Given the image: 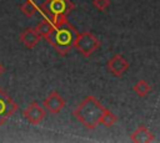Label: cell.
Instances as JSON below:
<instances>
[{
  "label": "cell",
  "instance_id": "obj_1",
  "mask_svg": "<svg viewBox=\"0 0 160 143\" xmlns=\"http://www.w3.org/2000/svg\"><path fill=\"white\" fill-rule=\"evenodd\" d=\"M78 34L79 32L76 31V29L66 19L58 24H52V27L50 29L45 39L55 48V51H58L59 55L65 56L74 47Z\"/></svg>",
  "mask_w": 160,
  "mask_h": 143
},
{
  "label": "cell",
  "instance_id": "obj_4",
  "mask_svg": "<svg viewBox=\"0 0 160 143\" xmlns=\"http://www.w3.org/2000/svg\"><path fill=\"white\" fill-rule=\"evenodd\" d=\"M74 47L85 57L91 56L99 47H100V41L99 39L89 31L78 34V37L75 40Z\"/></svg>",
  "mask_w": 160,
  "mask_h": 143
},
{
  "label": "cell",
  "instance_id": "obj_2",
  "mask_svg": "<svg viewBox=\"0 0 160 143\" xmlns=\"http://www.w3.org/2000/svg\"><path fill=\"white\" fill-rule=\"evenodd\" d=\"M108 108H105L94 96L85 97L74 109L72 116L88 129H94L101 123V118Z\"/></svg>",
  "mask_w": 160,
  "mask_h": 143
},
{
  "label": "cell",
  "instance_id": "obj_11",
  "mask_svg": "<svg viewBox=\"0 0 160 143\" xmlns=\"http://www.w3.org/2000/svg\"><path fill=\"white\" fill-rule=\"evenodd\" d=\"M132 90H134V92H135L138 96L145 97V96H148V95L151 92V86H150L149 82H146L145 80H140V81H138V82L134 85Z\"/></svg>",
  "mask_w": 160,
  "mask_h": 143
},
{
  "label": "cell",
  "instance_id": "obj_5",
  "mask_svg": "<svg viewBox=\"0 0 160 143\" xmlns=\"http://www.w3.org/2000/svg\"><path fill=\"white\" fill-rule=\"evenodd\" d=\"M18 103L4 91L0 88V127L5 124V122L16 112Z\"/></svg>",
  "mask_w": 160,
  "mask_h": 143
},
{
  "label": "cell",
  "instance_id": "obj_9",
  "mask_svg": "<svg viewBox=\"0 0 160 143\" xmlns=\"http://www.w3.org/2000/svg\"><path fill=\"white\" fill-rule=\"evenodd\" d=\"M20 42L26 47V48H34L39 40L41 39V36L38 34V31L35 29H26L25 31H22L20 34Z\"/></svg>",
  "mask_w": 160,
  "mask_h": 143
},
{
  "label": "cell",
  "instance_id": "obj_7",
  "mask_svg": "<svg viewBox=\"0 0 160 143\" xmlns=\"http://www.w3.org/2000/svg\"><path fill=\"white\" fill-rule=\"evenodd\" d=\"M45 114H46L45 108H44L41 104H39L38 102L30 103V104L24 109V112H22L24 118H25L29 123H31V124H39V123L45 118Z\"/></svg>",
  "mask_w": 160,
  "mask_h": 143
},
{
  "label": "cell",
  "instance_id": "obj_12",
  "mask_svg": "<svg viewBox=\"0 0 160 143\" xmlns=\"http://www.w3.org/2000/svg\"><path fill=\"white\" fill-rule=\"evenodd\" d=\"M20 10H21V12H22L25 16L31 17L32 15H35V14L38 12V5H36L32 0H25V1L21 4Z\"/></svg>",
  "mask_w": 160,
  "mask_h": 143
},
{
  "label": "cell",
  "instance_id": "obj_6",
  "mask_svg": "<svg viewBox=\"0 0 160 143\" xmlns=\"http://www.w3.org/2000/svg\"><path fill=\"white\" fill-rule=\"evenodd\" d=\"M106 68L109 70L110 73H112L114 76L116 77H121L128 70H129V62L128 60L120 55V53H116L106 63Z\"/></svg>",
  "mask_w": 160,
  "mask_h": 143
},
{
  "label": "cell",
  "instance_id": "obj_3",
  "mask_svg": "<svg viewBox=\"0 0 160 143\" xmlns=\"http://www.w3.org/2000/svg\"><path fill=\"white\" fill-rule=\"evenodd\" d=\"M72 9L74 4L70 0H46L38 6V12L51 24H58L66 20Z\"/></svg>",
  "mask_w": 160,
  "mask_h": 143
},
{
  "label": "cell",
  "instance_id": "obj_15",
  "mask_svg": "<svg viewBox=\"0 0 160 143\" xmlns=\"http://www.w3.org/2000/svg\"><path fill=\"white\" fill-rule=\"evenodd\" d=\"M92 5H94L98 10L104 11V10H106V9L109 7L110 0H92Z\"/></svg>",
  "mask_w": 160,
  "mask_h": 143
},
{
  "label": "cell",
  "instance_id": "obj_13",
  "mask_svg": "<svg viewBox=\"0 0 160 143\" xmlns=\"http://www.w3.org/2000/svg\"><path fill=\"white\" fill-rule=\"evenodd\" d=\"M51 27H52V24H51L49 20L42 19V20L38 24V26L35 27V30L38 31V34H39L41 37H45V36L49 34V31H50Z\"/></svg>",
  "mask_w": 160,
  "mask_h": 143
},
{
  "label": "cell",
  "instance_id": "obj_14",
  "mask_svg": "<svg viewBox=\"0 0 160 143\" xmlns=\"http://www.w3.org/2000/svg\"><path fill=\"white\" fill-rule=\"evenodd\" d=\"M116 121H118V117H116L111 111L106 109V112L104 113V116H102V118H101V123H100V124H102L104 127L109 128V127L114 126V124L116 123Z\"/></svg>",
  "mask_w": 160,
  "mask_h": 143
},
{
  "label": "cell",
  "instance_id": "obj_8",
  "mask_svg": "<svg viewBox=\"0 0 160 143\" xmlns=\"http://www.w3.org/2000/svg\"><path fill=\"white\" fill-rule=\"evenodd\" d=\"M44 107H45L51 114H58V113L65 107V99H64L58 92H51V93L44 99Z\"/></svg>",
  "mask_w": 160,
  "mask_h": 143
},
{
  "label": "cell",
  "instance_id": "obj_16",
  "mask_svg": "<svg viewBox=\"0 0 160 143\" xmlns=\"http://www.w3.org/2000/svg\"><path fill=\"white\" fill-rule=\"evenodd\" d=\"M2 73H4V66H2L1 63H0V76H1Z\"/></svg>",
  "mask_w": 160,
  "mask_h": 143
},
{
  "label": "cell",
  "instance_id": "obj_10",
  "mask_svg": "<svg viewBox=\"0 0 160 143\" xmlns=\"http://www.w3.org/2000/svg\"><path fill=\"white\" fill-rule=\"evenodd\" d=\"M154 139H155L154 134L145 126L138 127L130 136V141L135 143H149V142H152Z\"/></svg>",
  "mask_w": 160,
  "mask_h": 143
}]
</instances>
